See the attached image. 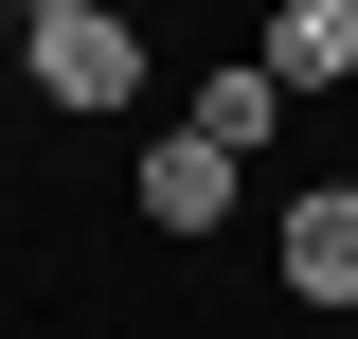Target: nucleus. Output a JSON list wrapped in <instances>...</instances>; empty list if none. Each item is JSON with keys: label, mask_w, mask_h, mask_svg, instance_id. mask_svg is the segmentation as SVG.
<instances>
[{"label": "nucleus", "mask_w": 358, "mask_h": 339, "mask_svg": "<svg viewBox=\"0 0 358 339\" xmlns=\"http://www.w3.org/2000/svg\"><path fill=\"white\" fill-rule=\"evenodd\" d=\"M0 89H36V126H126L162 89V36H143V0H90V18H36Z\"/></svg>", "instance_id": "obj_1"}, {"label": "nucleus", "mask_w": 358, "mask_h": 339, "mask_svg": "<svg viewBox=\"0 0 358 339\" xmlns=\"http://www.w3.org/2000/svg\"><path fill=\"white\" fill-rule=\"evenodd\" d=\"M268 286L305 303V322H358V179H305V197L268 214Z\"/></svg>", "instance_id": "obj_2"}, {"label": "nucleus", "mask_w": 358, "mask_h": 339, "mask_svg": "<svg viewBox=\"0 0 358 339\" xmlns=\"http://www.w3.org/2000/svg\"><path fill=\"white\" fill-rule=\"evenodd\" d=\"M233 197H251V161H215L197 126H162V143L126 161V214H143V232H179V250H197V232H233Z\"/></svg>", "instance_id": "obj_3"}, {"label": "nucleus", "mask_w": 358, "mask_h": 339, "mask_svg": "<svg viewBox=\"0 0 358 339\" xmlns=\"http://www.w3.org/2000/svg\"><path fill=\"white\" fill-rule=\"evenodd\" d=\"M287 107H305V89L268 72V54H197V72H179V126L215 143V161H268V143H287Z\"/></svg>", "instance_id": "obj_4"}, {"label": "nucleus", "mask_w": 358, "mask_h": 339, "mask_svg": "<svg viewBox=\"0 0 358 339\" xmlns=\"http://www.w3.org/2000/svg\"><path fill=\"white\" fill-rule=\"evenodd\" d=\"M251 54L287 89H358V0H251Z\"/></svg>", "instance_id": "obj_5"}, {"label": "nucleus", "mask_w": 358, "mask_h": 339, "mask_svg": "<svg viewBox=\"0 0 358 339\" xmlns=\"http://www.w3.org/2000/svg\"><path fill=\"white\" fill-rule=\"evenodd\" d=\"M36 18H90V0H18V36H36Z\"/></svg>", "instance_id": "obj_6"}, {"label": "nucleus", "mask_w": 358, "mask_h": 339, "mask_svg": "<svg viewBox=\"0 0 358 339\" xmlns=\"http://www.w3.org/2000/svg\"><path fill=\"white\" fill-rule=\"evenodd\" d=\"M0 72H18V0H0Z\"/></svg>", "instance_id": "obj_7"}]
</instances>
